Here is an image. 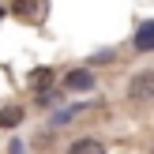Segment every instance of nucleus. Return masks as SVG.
Returning <instances> with one entry per match:
<instances>
[{"label":"nucleus","instance_id":"obj_3","mask_svg":"<svg viewBox=\"0 0 154 154\" xmlns=\"http://www.w3.org/2000/svg\"><path fill=\"white\" fill-rule=\"evenodd\" d=\"M30 87H34L38 94H49V87H53V68H34V72H30Z\"/></svg>","mask_w":154,"mask_h":154},{"label":"nucleus","instance_id":"obj_8","mask_svg":"<svg viewBox=\"0 0 154 154\" xmlns=\"http://www.w3.org/2000/svg\"><path fill=\"white\" fill-rule=\"evenodd\" d=\"M0 15H4V8H0Z\"/></svg>","mask_w":154,"mask_h":154},{"label":"nucleus","instance_id":"obj_5","mask_svg":"<svg viewBox=\"0 0 154 154\" xmlns=\"http://www.w3.org/2000/svg\"><path fill=\"white\" fill-rule=\"evenodd\" d=\"M68 154H105V147L98 139H75L72 147H68Z\"/></svg>","mask_w":154,"mask_h":154},{"label":"nucleus","instance_id":"obj_6","mask_svg":"<svg viewBox=\"0 0 154 154\" xmlns=\"http://www.w3.org/2000/svg\"><path fill=\"white\" fill-rule=\"evenodd\" d=\"M23 120V109L19 105H8V109H0V128H15Z\"/></svg>","mask_w":154,"mask_h":154},{"label":"nucleus","instance_id":"obj_9","mask_svg":"<svg viewBox=\"0 0 154 154\" xmlns=\"http://www.w3.org/2000/svg\"><path fill=\"white\" fill-rule=\"evenodd\" d=\"M150 154H154V150H150Z\"/></svg>","mask_w":154,"mask_h":154},{"label":"nucleus","instance_id":"obj_7","mask_svg":"<svg viewBox=\"0 0 154 154\" xmlns=\"http://www.w3.org/2000/svg\"><path fill=\"white\" fill-rule=\"evenodd\" d=\"M15 11H19V15H30V23H38L45 15V4H15Z\"/></svg>","mask_w":154,"mask_h":154},{"label":"nucleus","instance_id":"obj_1","mask_svg":"<svg viewBox=\"0 0 154 154\" xmlns=\"http://www.w3.org/2000/svg\"><path fill=\"white\" fill-rule=\"evenodd\" d=\"M128 98L132 102H154V72H139L128 83Z\"/></svg>","mask_w":154,"mask_h":154},{"label":"nucleus","instance_id":"obj_2","mask_svg":"<svg viewBox=\"0 0 154 154\" xmlns=\"http://www.w3.org/2000/svg\"><path fill=\"white\" fill-rule=\"evenodd\" d=\"M64 87L68 90H90V87H94V75H90L87 68H75V72L64 75Z\"/></svg>","mask_w":154,"mask_h":154},{"label":"nucleus","instance_id":"obj_4","mask_svg":"<svg viewBox=\"0 0 154 154\" xmlns=\"http://www.w3.org/2000/svg\"><path fill=\"white\" fill-rule=\"evenodd\" d=\"M135 49H139V53H150L154 49V19L135 30Z\"/></svg>","mask_w":154,"mask_h":154}]
</instances>
